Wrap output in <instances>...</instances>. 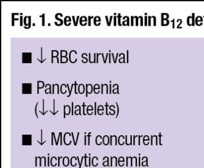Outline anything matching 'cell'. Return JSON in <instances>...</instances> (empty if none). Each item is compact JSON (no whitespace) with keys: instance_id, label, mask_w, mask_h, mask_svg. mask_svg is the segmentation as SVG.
<instances>
[{"instance_id":"6da1fadb","label":"cell","mask_w":204,"mask_h":168,"mask_svg":"<svg viewBox=\"0 0 204 168\" xmlns=\"http://www.w3.org/2000/svg\"><path fill=\"white\" fill-rule=\"evenodd\" d=\"M22 86V94H32V83H24Z\"/></svg>"},{"instance_id":"7a4b0ae2","label":"cell","mask_w":204,"mask_h":168,"mask_svg":"<svg viewBox=\"0 0 204 168\" xmlns=\"http://www.w3.org/2000/svg\"><path fill=\"white\" fill-rule=\"evenodd\" d=\"M22 63H32V53H22Z\"/></svg>"},{"instance_id":"3957f363","label":"cell","mask_w":204,"mask_h":168,"mask_svg":"<svg viewBox=\"0 0 204 168\" xmlns=\"http://www.w3.org/2000/svg\"><path fill=\"white\" fill-rule=\"evenodd\" d=\"M22 145H32V136L31 135L22 136Z\"/></svg>"},{"instance_id":"277c9868","label":"cell","mask_w":204,"mask_h":168,"mask_svg":"<svg viewBox=\"0 0 204 168\" xmlns=\"http://www.w3.org/2000/svg\"><path fill=\"white\" fill-rule=\"evenodd\" d=\"M58 16H59V13L56 14V15H55V19H56V20L60 21L61 23H60V24H58L57 22H55V24L56 26H62V24H63V20H62V19H59V18H58Z\"/></svg>"},{"instance_id":"5b68a950","label":"cell","mask_w":204,"mask_h":168,"mask_svg":"<svg viewBox=\"0 0 204 168\" xmlns=\"http://www.w3.org/2000/svg\"><path fill=\"white\" fill-rule=\"evenodd\" d=\"M87 21H88V19L86 18V16H82V17H81L80 19V23L81 26H84V25L82 24V22H87Z\"/></svg>"},{"instance_id":"8992f818","label":"cell","mask_w":204,"mask_h":168,"mask_svg":"<svg viewBox=\"0 0 204 168\" xmlns=\"http://www.w3.org/2000/svg\"><path fill=\"white\" fill-rule=\"evenodd\" d=\"M96 19H97V16H96V17H95V18H94V25H95V26H99L100 25H101V23H99V24H96V22H100L101 21V18H100V17L99 16H98V20H96Z\"/></svg>"},{"instance_id":"52a82bcc","label":"cell","mask_w":204,"mask_h":168,"mask_svg":"<svg viewBox=\"0 0 204 168\" xmlns=\"http://www.w3.org/2000/svg\"><path fill=\"white\" fill-rule=\"evenodd\" d=\"M37 142L39 143L40 145H43L45 143H46V141H45L43 142V129L41 130V142H40V141H37Z\"/></svg>"},{"instance_id":"ba28073f","label":"cell","mask_w":204,"mask_h":168,"mask_svg":"<svg viewBox=\"0 0 204 168\" xmlns=\"http://www.w3.org/2000/svg\"><path fill=\"white\" fill-rule=\"evenodd\" d=\"M72 52H74L76 54H77V52H76V51H75V50H72V51H71V52H70V54H69V55H70V57H69V59H70V62H71V63H76V61H77V59H76V60H75L74 61H72V60H71V54Z\"/></svg>"},{"instance_id":"9c48e42d","label":"cell","mask_w":204,"mask_h":168,"mask_svg":"<svg viewBox=\"0 0 204 168\" xmlns=\"http://www.w3.org/2000/svg\"><path fill=\"white\" fill-rule=\"evenodd\" d=\"M41 60H40L39 59H37V60L39 61L41 63H43L47 59H45L44 60H43V47H41Z\"/></svg>"},{"instance_id":"30bf717a","label":"cell","mask_w":204,"mask_h":168,"mask_svg":"<svg viewBox=\"0 0 204 168\" xmlns=\"http://www.w3.org/2000/svg\"><path fill=\"white\" fill-rule=\"evenodd\" d=\"M40 17V18H42V26H45V14H43Z\"/></svg>"},{"instance_id":"8fae6325","label":"cell","mask_w":204,"mask_h":168,"mask_svg":"<svg viewBox=\"0 0 204 168\" xmlns=\"http://www.w3.org/2000/svg\"><path fill=\"white\" fill-rule=\"evenodd\" d=\"M31 16H28V19H29V22H28V27H24L25 29H29L31 28Z\"/></svg>"},{"instance_id":"7c38bea8","label":"cell","mask_w":204,"mask_h":168,"mask_svg":"<svg viewBox=\"0 0 204 168\" xmlns=\"http://www.w3.org/2000/svg\"><path fill=\"white\" fill-rule=\"evenodd\" d=\"M12 26H14V20H19V19H18V18H17V19H15V18H14V13H13L12 14Z\"/></svg>"},{"instance_id":"4fadbf2b","label":"cell","mask_w":204,"mask_h":168,"mask_svg":"<svg viewBox=\"0 0 204 168\" xmlns=\"http://www.w3.org/2000/svg\"><path fill=\"white\" fill-rule=\"evenodd\" d=\"M117 18H118V24L119 26H121V14H118V16H117Z\"/></svg>"},{"instance_id":"5bb4252c","label":"cell","mask_w":204,"mask_h":168,"mask_svg":"<svg viewBox=\"0 0 204 168\" xmlns=\"http://www.w3.org/2000/svg\"><path fill=\"white\" fill-rule=\"evenodd\" d=\"M78 107H79V109H78V110H75V112H74L75 114L77 115V112L79 111V114H80V115H81V107H80V106H79V105H78Z\"/></svg>"},{"instance_id":"9a60e30c","label":"cell","mask_w":204,"mask_h":168,"mask_svg":"<svg viewBox=\"0 0 204 168\" xmlns=\"http://www.w3.org/2000/svg\"><path fill=\"white\" fill-rule=\"evenodd\" d=\"M92 18H94V17L93 16H89L88 17V19H89V23H88V25L89 26H91V19Z\"/></svg>"},{"instance_id":"2e32d148","label":"cell","mask_w":204,"mask_h":168,"mask_svg":"<svg viewBox=\"0 0 204 168\" xmlns=\"http://www.w3.org/2000/svg\"><path fill=\"white\" fill-rule=\"evenodd\" d=\"M38 104H39V102L37 103L36 104V108H35V113H36V117H37V118H39V116L37 114V106H38Z\"/></svg>"},{"instance_id":"e0dca14e","label":"cell","mask_w":204,"mask_h":168,"mask_svg":"<svg viewBox=\"0 0 204 168\" xmlns=\"http://www.w3.org/2000/svg\"><path fill=\"white\" fill-rule=\"evenodd\" d=\"M96 84H95V85L94 87H93V91H94L95 94H98V92H96V90H99V89H100V87H99V88H96Z\"/></svg>"},{"instance_id":"ac0fdd59","label":"cell","mask_w":204,"mask_h":168,"mask_svg":"<svg viewBox=\"0 0 204 168\" xmlns=\"http://www.w3.org/2000/svg\"><path fill=\"white\" fill-rule=\"evenodd\" d=\"M88 87H89V84H86V97H88V94H89V92H88Z\"/></svg>"},{"instance_id":"d6986e66","label":"cell","mask_w":204,"mask_h":168,"mask_svg":"<svg viewBox=\"0 0 204 168\" xmlns=\"http://www.w3.org/2000/svg\"><path fill=\"white\" fill-rule=\"evenodd\" d=\"M66 19H67V16H66L65 18V19H64V23H65V25L66 26H70V25H71V23H70L69 24H67V23H66Z\"/></svg>"},{"instance_id":"ffe728a7","label":"cell","mask_w":204,"mask_h":168,"mask_svg":"<svg viewBox=\"0 0 204 168\" xmlns=\"http://www.w3.org/2000/svg\"><path fill=\"white\" fill-rule=\"evenodd\" d=\"M28 18V16H25V18H24V25H25V27H28V25L26 24V18Z\"/></svg>"},{"instance_id":"44dd1931","label":"cell","mask_w":204,"mask_h":168,"mask_svg":"<svg viewBox=\"0 0 204 168\" xmlns=\"http://www.w3.org/2000/svg\"><path fill=\"white\" fill-rule=\"evenodd\" d=\"M65 52V50H61V63L62 64V63H63V61H62V57H63V56H62V52Z\"/></svg>"},{"instance_id":"7402d4cb","label":"cell","mask_w":204,"mask_h":168,"mask_svg":"<svg viewBox=\"0 0 204 168\" xmlns=\"http://www.w3.org/2000/svg\"><path fill=\"white\" fill-rule=\"evenodd\" d=\"M64 107H63V117H64V118H65V115H66V110H65V109H66V105H64V106H63Z\"/></svg>"},{"instance_id":"603a6c76","label":"cell","mask_w":204,"mask_h":168,"mask_svg":"<svg viewBox=\"0 0 204 168\" xmlns=\"http://www.w3.org/2000/svg\"><path fill=\"white\" fill-rule=\"evenodd\" d=\"M84 160H85V166H88V165L87 164V156L86 154H85V156H84Z\"/></svg>"},{"instance_id":"cb8c5ba5","label":"cell","mask_w":204,"mask_h":168,"mask_svg":"<svg viewBox=\"0 0 204 168\" xmlns=\"http://www.w3.org/2000/svg\"><path fill=\"white\" fill-rule=\"evenodd\" d=\"M83 114L84 115H86V114L85 113V107H86V105H85L84 103H83Z\"/></svg>"},{"instance_id":"d4e9b609","label":"cell","mask_w":204,"mask_h":168,"mask_svg":"<svg viewBox=\"0 0 204 168\" xmlns=\"http://www.w3.org/2000/svg\"><path fill=\"white\" fill-rule=\"evenodd\" d=\"M52 134H53V137H54V140H55V143H56V145H58V141L56 140V137H55V133L54 132H52Z\"/></svg>"},{"instance_id":"484cf974","label":"cell","mask_w":204,"mask_h":168,"mask_svg":"<svg viewBox=\"0 0 204 168\" xmlns=\"http://www.w3.org/2000/svg\"><path fill=\"white\" fill-rule=\"evenodd\" d=\"M77 82L75 81V83H74V86H75V94H77L78 92H77Z\"/></svg>"},{"instance_id":"4316f807","label":"cell","mask_w":204,"mask_h":168,"mask_svg":"<svg viewBox=\"0 0 204 168\" xmlns=\"http://www.w3.org/2000/svg\"><path fill=\"white\" fill-rule=\"evenodd\" d=\"M79 135H80V133L78 132L77 133V138H76V145H77V142H78V137H79Z\"/></svg>"},{"instance_id":"83f0119b","label":"cell","mask_w":204,"mask_h":168,"mask_svg":"<svg viewBox=\"0 0 204 168\" xmlns=\"http://www.w3.org/2000/svg\"><path fill=\"white\" fill-rule=\"evenodd\" d=\"M91 133H89V135L88 136V145H90V137H91Z\"/></svg>"},{"instance_id":"f1b7e54d","label":"cell","mask_w":204,"mask_h":168,"mask_svg":"<svg viewBox=\"0 0 204 168\" xmlns=\"http://www.w3.org/2000/svg\"><path fill=\"white\" fill-rule=\"evenodd\" d=\"M116 104L117 105V116H116V117L117 118V116H118V112H119V108H118V104L117 102H116Z\"/></svg>"},{"instance_id":"f546056e","label":"cell","mask_w":204,"mask_h":168,"mask_svg":"<svg viewBox=\"0 0 204 168\" xmlns=\"http://www.w3.org/2000/svg\"><path fill=\"white\" fill-rule=\"evenodd\" d=\"M39 81H37V94H39Z\"/></svg>"},{"instance_id":"4dcf8cb0","label":"cell","mask_w":204,"mask_h":168,"mask_svg":"<svg viewBox=\"0 0 204 168\" xmlns=\"http://www.w3.org/2000/svg\"><path fill=\"white\" fill-rule=\"evenodd\" d=\"M105 18H106V21H107V25H108V26H110V24H109V21H108V16H105Z\"/></svg>"},{"instance_id":"1f68e13d","label":"cell","mask_w":204,"mask_h":168,"mask_svg":"<svg viewBox=\"0 0 204 168\" xmlns=\"http://www.w3.org/2000/svg\"><path fill=\"white\" fill-rule=\"evenodd\" d=\"M116 18L117 16H114V26H116Z\"/></svg>"},{"instance_id":"d6a6232c","label":"cell","mask_w":204,"mask_h":168,"mask_svg":"<svg viewBox=\"0 0 204 168\" xmlns=\"http://www.w3.org/2000/svg\"><path fill=\"white\" fill-rule=\"evenodd\" d=\"M71 136H72V137H73V141H74V145H76V140H74V133L72 132L71 133Z\"/></svg>"},{"instance_id":"836d02e7","label":"cell","mask_w":204,"mask_h":168,"mask_svg":"<svg viewBox=\"0 0 204 168\" xmlns=\"http://www.w3.org/2000/svg\"><path fill=\"white\" fill-rule=\"evenodd\" d=\"M94 104H95V115L96 116V102H95V103H94Z\"/></svg>"},{"instance_id":"e575fe53","label":"cell","mask_w":204,"mask_h":168,"mask_svg":"<svg viewBox=\"0 0 204 168\" xmlns=\"http://www.w3.org/2000/svg\"><path fill=\"white\" fill-rule=\"evenodd\" d=\"M108 103L107 102L106 103V114L107 115H108V112H107V108H108Z\"/></svg>"},{"instance_id":"d590c367","label":"cell","mask_w":204,"mask_h":168,"mask_svg":"<svg viewBox=\"0 0 204 168\" xmlns=\"http://www.w3.org/2000/svg\"><path fill=\"white\" fill-rule=\"evenodd\" d=\"M72 18H73V21H74V25L75 26H76V20H75V17L73 16Z\"/></svg>"},{"instance_id":"8d00e7d4","label":"cell","mask_w":204,"mask_h":168,"mask_svg":"<svg viewBox=\"0 0 204 168\" xmlns=\"http://www.w3.org/2000/svg\"><path fill=\"white\" fill-rule=\"evenodd\" d=\"M103 87H104V84H102L101 85V94H103Z\"/></svg>"},{"instance_id":"74e56055","label":"cell","mask_w":204,"mask_h":168,"mask_svg":"<svg viewBox=\"0 0 204 168\" xmlns=\"http://www.w3.org/2000/svg\"><path fill=\"white\" fill-rule=\"evenodd\" d=\"M49 112V111H48V110H47V111H46V112H43H43H41V111H40V110H39V112H40V113H41V114H43V115H45V114H46V113H47V112Z\"/></svg>"},{"instance_id":"f35d334b","label":"cell","mask_w":204,"mask_h":168,"mask_svg":"<svg viewBox=\"0 0 204 168\" xmlns=\"http://www.w3.org/2000/svg\"><path fill=\"white\" fill-rule=\"evenodd\" d=\"M53 139H54L53 135L52 133V145H53Z\"/></svg>"},{"instance_id":"ab89813d","label":"cell","mask_w":204,"mask_h":168,"mask_svg":"<svg viewBox=\"0 0 204 168\" xmlns=\"http://www.w3.org/2000/svg\"><path fill=\"white\" fill-rule=\"evenodd\" d=\"M61 133V145H62V133L60 132Z\"/></svg>"},{"instance_id":"60d3db41","label":"cell","mask_w":204,"mask_h":168,"mask_svg":"<svg viewBox=\"0 0 204 168\" xmlns=\"http://www.w3.org/2000/svg\"><path fill=\"white\" fill-rule=\"evenodd\" d=\"M80 18V17L79 16H77V20H76V26H77L78 25V19Z\"/></svg>"},{"instance_id":"b9f144b4","label":"cell","mask_w":204,"mask_h":168,"mask_svg":"<svg viewBox=\"0 0 204 168\" xmlns=\"http://www.w3.org/2000/svg\"><path fill=\"white\" fill-rule=\"evenodd\" d=\"M20 19H21V26H22V19H23V17L22 16H21V18H20Z\"/></svg>"},{"instance_id":"7bdbcfd3","label":"cell","mask_w":204,"mask_h":168,"mask_svg":"<svg viewBox=\"0 0 204 168\" xmlns=\"http://www.w3.org/2000/svg\"><path fill=\"white\" fill-rule=\"evenodd\" d=\"M112 19H113V16H110V21H109V24H110V26L111 25V22H112Z\"/></svg>"},{"instance_id":"ee69618b","label":"cell","mask_w":204,"mask_h":168,"mask_svg":"<svg viewBox=\"0 0 204 168\" xmlns=\"http://www.w3.org/2000/svg\"><path fill=\"white\" fill-rule=\"evenodd\" d=\"M84 145H86V136H84Z\"/></svg>"},{"instance_id":"f6af8a7d","label":"cell","mask_w":204,"mask_h":168,"mask_svg":"<svg viewBox=\"0 0 204 168\" xmlns=\"http://www.w3.org/2000/svg\"><path fill=\"white\" fill-rule=\"evenodd\" d=\"M77 160H78V163H79V165H80V167H79L78 168H81V162H80V160H79V157H77Z\"/></svg>"},{"instance_id":"bcb514c9","label":"cell","mask_w":204,"mask_h":168,"mask_svg":"<svg viewBox=\"0 0 204 168\" xmlns=\"http://www.w3.org/2000/svg\"><path fill=\"white\" fill-rule=\"evenodd\" d=\"M101 55H102V56H103V61H104V63H106V60L104 59V54H103V53H102V54H101Z\"/></svg>"},{"instance_id":"7dc6e473","label":"cell","mask_w":204,"mask_h":168,"mask_svg":"<svg viewBox=\"0 0 204 168\" xmlns=\"http://www.w3.org/2000/svg\"><path fill=\"white\" fill-rule=\"evenodd\" d=\"M49 112H51V113H52V114H53V115H55V114H56V113H58V112H59V110H58V111H57V112H55V113H54V112H52V111H51V110H49Z\"/></svg>"},{"instance_id":"c3c4849f","label":"cell","mask_w":204,"mask_h":168,"mask_svg":"<svg viewBox=\"0 0 204 168\" xmlns=\"http://www.w3.org/2000/svg\"><path fill=\"white\" fill-rule=\"evenodd\" d=\"M91 53H89V62H90V63H94L93 61H92L91 60Z\"/></svg>"},{"instance_id":"681fc988","label":"cell","mask_w":204,"mask_h":168,"mask_svg":"<svg viewBox=\"0 0 204 168\" xmlns=\"http://www.w3.org/2000/svg\"><path fill=\"white\" fill-rule=\"evenodd\" d=\"M42 158H43L44 159V166H46L47 164H46V159L45 157H42Z\"/></svg>"},{"instance_id":"f907efd6","label":"cell","mask_w":204,"mask_h":168,"mask_svg":"<svg viewBox=\"0 0 204 168\" xmlns=\"http://www.w3.org/2000/svg\"><path fill=\"white\" fill-rule=\"evenodd\" d=\"M93 62H94V63H96V53H94V61H93Z\"/></svg>"},{"instance_id":"816d5d0a","label":"cell","mask_w":204,"mask_h":168,"mask_svg":"<svg viewBox=\"0 0 204 168\" xmlns=\"http://www.w3.org/2000/svg\"><path fill=\"white\" fill-rule=\"evenodd\" d=\"M71 104H72V115H73V113H74V112H73V108H74L73 105H74V103L72 102V103H71Z\"/></svg>"},{"instance_id":"f5cc1de1","label":"cell","mask_w":204,"mask_h":168,"mask_svg":"<svg viewBox=\"0 0 204 168\" xmlns=\"http://www.w3.org/2000/svg\"><path fill=\"white\" fill-rule=\"evenodd\" d=\"M60 159H61V157H58V166H60Z\"/></svg>"},{"instance_id":"db71d44e","label":"cell","mask_w":204,"mask_h":168,"mask_svg":"<svg viewBox=\"0 0 204 168\" xmlns=\"http://www.w3.org/2000/svg\"><path fill=\"white\" fill-rule=\"evenodd\" d=\"M109 93H110V94L112 93V92H111V83L110 84V92H109Z\"/></svg>"},{"instance_id":"11a10c76","label":"cell","mask_w":204,"mask_h":168,"mask_svg":"<svg viewBox=\"0 0 204 168\" xmlns=\"http://www.w3.org/2000/svg\"><path fill=\"white\" fill-rule=\"evenodd\" d=\"M37 159H38V157H36V167L37 166Z\"/></svg>"},{"instance_id":"9f6ffc18","label":"cell","mask_w":204,"mask_h":168,"mask_svg":"<svg viewBox=\"0 0 204 168\" xmlns=\"http://www.w3.org/2000/svg\"><path fill=\"white\" fill-rule=\"evenodd\" d=\"M55 86L58 87V94H59V85H58V84H55Z\"/></svg>"},{"instance_id":"6f0895ef","label":"cell","mask_w":204,"mask_h":168,"mask_svg":"<svg viewBox=\"0 0 204 168\" xmlns=\"http://www.w3.org/2000/svg\"><path fill=\"white\" fill-rule=\"evenodd\" d=\"M48 160H47V165H48V166H49V160H50V158H49V156H48V159H47Z\"/></svg>"},{"instance_id":"680465c9","label":"cell","mask_w":204,"mask_h":168,"mask_svg":"<svg viewBox=\"0 0 204 168\" xmlns=\"http://www.w3.org/2000/svg\"><path fill=\"white\" fill-rule=\"evenodd\" d=\"M111 54H109V63H111Z\"/></svg>"},{"instance_id":"91938a15","label":"cell","mask_w":204,"mask_h":168,"mask_svg":"<svg viewBox=\"0 0 204 168\" xmlns=\"http://www.w3.org/2000/svg\"><path fill=\"white\" fill-rule=\"evenodd\" d=\"M111 56H112V57H113V60H114V63H116V59H114V54H111Z\"/></svg>"},{"instance_id":"94428289","label":"cell","mask_w":204,"mask_h":168,"mask_svg":"<svg viewBox=\"0 0 204 168\" xmlns=\"http://www.w3.org/2000/svg\"><path fill=\"white\" fill-rule=\"evenodd\" d=\"M89 166H91V156L89 157Z\"/></svg>"},{"instance_id":"6125c7cd","label":"cell","mask_w":204,"mask_h":168,"mask_svg":"<svg viewBox=\"0 0 204 168\" xmlns=\"http://www.w3.org/2000/svg\"><path fill=\"white\" fill-rule=\"evenodd\" d=\"M113 159V157H111V166H112V160Z\"/></svg>"}]
</instances>
